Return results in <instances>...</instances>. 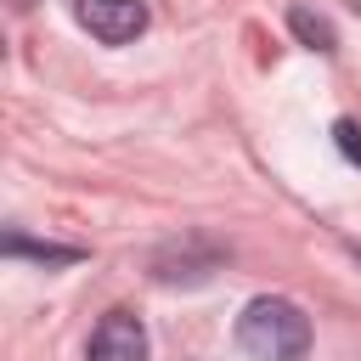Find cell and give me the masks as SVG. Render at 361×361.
<instances>
[{
  "mask_svg": "<svg viewBox=\"0 0 361 361\" xmlns=\"http://www.w3.org/2000/svg\"><path fill=\"white\" fill-rule=\"evenodd\" d=\"M237 350L254 355V361H305L310 316L293 299H282V293H259L237 316Z\"/></svg>",
  "mask_w": 361,
  "mask_h": 361,
  "instance_id": "1",
  "label": "cell"
},
{
  "mask_svg": "<svg viewBox=\"0 0 361 361\" xmlns=\"http://www.w3.org/2000/svg\"><path fill=\"white\" fill-rule=\"evenodd\" d=\"M79 28H90L102 45H130L147 28V6L141 0H73Z\"/></svg>",
  "mask_w": 361,
  "mask_h": 361,
  "instance_id": "2",
  "label": "cell"
},
{
  "mask_svg": "<svg viewBox=\"0 0 361 361\" xmlns=\"http://www.w3.org/2000/svg\"><path fill=\"white\" fill-rule=\"evenodd\" d=\"M85 361H147V327L130 310H107L85 344Z\"/></svg>",
  "mask_w": 361,
  "mask_h": 361,
  "instance_id": "3",
  "label": "cell"
},
{
  "mask_svg": "<svg viewBox=\"0 0 361 361\" xmlns=\"http://www.w3.org/2000/svg\"><path fill=\"white\" fill-rule=\"evenodd\" d=\"M0 254H23V259H39V265L85 259V248H73V243H39V237H23V231H0Z\"/></svg>",
  "mask_w": 361,
  "mask_h": 361,
  "instance_id": "4",
  "label": "cell"
},
{
  "mask_svg": "<svg viewBox=\"0 0 361 361\" xmlns=\"http://www.w3.org/2000/svg\"><path fill=\"white\" fill-rule=\"evenodd\" d=\"M288 28H293V39H299V45H310V51H322V56H333V51H338L333 23H327L322 11H310V6H293V11H288Z\"/></svg>",
  "mask_w": 361,
  "mask_h": 361,
  "instance_id": "5",
  "label": "cell"
},
{
  "mask_svg": "<svg viewBox=\"0 0 361 361\" xmlns=\"http://www.w3.org/2000/svg\"><path fill=\"white\" fill-rule=\"evenodd\" d=\"M333 141H338V152L361 169V124H355V118H338V124H333Z\"/></svg>",
  "mask_w": 361,
  "mask_h": 361,
  "instance_id": "6",
  "label": "cell"
},
{
  "mask_svg": "<svg viewBox=\"0 0 361 361\" xmlns=\"http://www.w3.org/2000/svg\"><path fill=\"white\" fill-rule=\"evenodd\" d=\"M350 6H355V17H361V0H350Z\"/></svg>",
  "mask_w": 361,
  "mask_h": 361,
  "instance_id": "7",
  "label": "cell"
}]
</instances>
